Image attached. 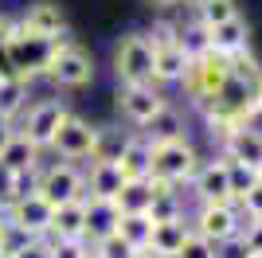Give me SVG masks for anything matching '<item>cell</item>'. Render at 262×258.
Here are the masks:
<instances>
[{"label": "cell", "mask_w": 262, "mask_h": 258, "mask_svg": "<svg viewBox=\"0 0 262 258\" xmlns=\"http://www.w3.org/2000/svg\"><path fill=\"white\" fill-rule=\"evenodd\" d=\"M129 133H114V129H98V145H94V157L90 161H118L121 145H125Z\"/></svg>", "instance_id": "obj_32"}, {"label": "cell", "mask_w": 262, "mask_h": 258, "mask_svg": "<svg viewBox=\"0 0 262 258\" xmlns=\"http://www.w3.org/2000/svg\"><path fill=\"white\" fill-rule=\"evenodd\" d=\"M149 145H164V141H176V137H188V118L180 114V106H172V102H164L161 110H157L153 118L145 121L141 129H137Z\"/></svg>", "instance_id": "obj_14"}, {"label": "cell", "mask_w": 262, "mask_h": 258, "mask_svg": "<svg viewBox=\"0 0 262 258\" xmlns=\"http://www.w3.org/2000/svg\"><path fill=\"white\" fill-rule=\"evenodd\" d=\"M0 164L8 172H28V168H39L43 164V149H35L24 133H12V141L0 149Z\"/></svg>", "instance_id": "obj_23"}, {"label": "cell", "mask_w": 262, "mask_h": 258, "mask_svg": "<svg viewBox=\"0 0 262 258\" xmlns=\"http://www.w3.org/2000/svg\"><path fill=\"white\" fill-rule=\"evenodd\" d=\"M223 161H227V157H223ZM227 176H231V196L243 200V196L262 180V168L258 164H243V161H227Z\"/></svg>", "instance_id": "obj_29"}, {"label": "cell", "mask_w": 262, "mask_h": 258, "mask_svg": "<svg viewBox=\"0 0 262 258\" xmlns=\"http://www.w3.org/2000/svg\"><path fill=\"white\" fill-rule=\"evenodd\" d=\"M71 114L67 110L63 98H39V102H32V106L20 114V121H16V133H24V137L32 141L35 149H51V137L55 129L63 125V118Z\"/></svg>", "instance_id": "obj_8"}, {"label": "cell", "mask_w": 262, "mask_h": 258, "mask_svg": "<svg viewBox=\"0 0 262 258\" xmlns=\"http://www.w3.org/2000/svg\"><path fill=\"white\" fill-rule=\"evenodd\" d=\"M204 121H227V125H254L262 118V63L251 51L235 55L227 82L200 106Z\"/></svg>", "instance_id": "obj_1"}, {"label": "cell", "mask_w": 262, "mask_h": 258, "mask_svg": "<svg viewBox=\"0 0 262 258\" xmlns=\"http://www.w3.org/2000/svg\"><path fill=\"white\" fill-rule=\"evenodd\" d=\"M196 16H200V24L215 28V24L235 20V16H239V4H235V0H208V4H204V8H200Z\"/></svg>", "instance_id": "obj_31"}, {"label": "cell", "mask_w": 262, "mask_h": 258, "mask_svg": "<svg viewBox=\"0 0 262 258\" xmlns=\"http://www.w3.org/2000/svg\"><path fill=\"white\" fill-rule=\"evenodd\" d=\"M0 258H12V254H0Z\"/></svg>", "instance_id": "obj_44"}, {"label": "cell", "mask_w": 262, "mask_h": 258, "mask_svg": "<svg viewBox=\"0 0 262 258\" xmlns=\"http://www.w3.org/2000/svg\"><path fill=\"white\" fill-rule=\"evenodd\" d=\"M118 219H121V211L114 207V200H86V243L94 247L98 239L114 235Z\"/></svg>", "instance_id": "obj_22"}, {"label": "cell", "mask_w": 262, "mask_h": 258, "mask_svg": "<svg viewBox=\"0 0 262 258\" xmlns=\"http://www.w3.org/2000/svg\"><path fill=\"white\" fill-rule=\"evenodd\" d=\"M231 63H235V55H223V51H208V55H200V59L188 63V75H184V82H180V86H184L188 102H192L196 110L204 106L223 82H227Z\"/></svg>", "instance_id": "obj_3"}, {"label": "cell", "mask_w": 262, "mask_h": 258, "mask_svg": "<svg viewBox=\"0 0 262 258\" xmlns=\"http://www.w3.org/2000/svg\"><path fill=\"white\" fill-rule=\"evenodd\" d=\"M164 102H168V98H164V90H161V86H153V82L118 86V114L129 121L133 129H141L145 121H149L157 110L164 106Z\"/></svg>", "instance_id": "obj_10"}, {"label": "cell", "mask_w": 262, "mask_h": 258, "mask_svg": "<svg viewBox=\"0 0 262 258\" xmlns=\"http://www.w3.org/2000/svg\"><path fill=\"white\" fill-rule=\"evenodd\" d=\"M94 254H98V258H133L137 250H133L129 243L114 231V235H106V239H98V243H94Z\"/></svg>", "instance_id": "obj_33"}, {"label": "cell", "mask_w": 262, "mask_h": 258, "mask_svg": "<svg viewBox=\"0 0 262 258\" xmlns=\"http://www.w3.org/2000/svg\"><path fill=\"white\" fill-rule=\"evenodd\" d=\"M153 12H176V8H184V0H145Z\"/></svg>", "instance_id": "obj_39"}, {"label": "cell", "mask_w": 262, "mask_h": 258, "mask_svg": "<svg viewBox=\"0 0 262 258\" xmlns=\"http://www.w3.org/2000/svg\"><path fill=\"white\" fill-rule=\"evenodd\" d=\"M28 243H32V235H28L24 227H16L8 215H4V219H0V254H20Z\"/></svg>", "instance_id": "obj_30"}, {"label": "cell", "mask_w": 262, "mask_h": 258, "mask_svg": "<svg viewBox=\"0 0 262 258\" xmlns=\"http://www.w3.org/2000/svg\"><path fill=\"white\" fill-rule=\"evenodd\" d=\"M239 239H243V247H247V254L262 258V219H247L243 231H239Z\"/></svg>", "instance_id": "obj_36"}, {"label": "cell", "mask_w": 262, "mask_h": 258, "mask_svg": "<svg viewBox=\"0 0 262 258\" xmlns=\"http://www.w3.org/2000/svg\"><path fill=\"white\" fill-rule=\"evenodd\" d=\"M145 215H149L153 223H176V219H188L184 200H180V192H176V188H164V192H157Z\"/></svg>", "instance_id": "obj_27"}, {"label": "cell", "mask_w": 262, "mask_h": 258, "mask_svg": "<svg viewBox=\"0 0 262 258\" xmlns=\"http://www.w3.org/2000/svg\"><path fill=\"white\" fill-rule=\"evenodd\" d=\"M35 192L43 196L51 207L59 204H75V200H86V172L71 161H51L39 168V188Z\"/></svg>", "instance_id": "obj_7"}, {"label": "cell", "mask_w": 262, "mask_h": 258, "mask_svg": "<svg viewBox=\"0 0 262 258\" xmlns=\"http://www.w3.org/2000/svg\"><path fill=\"white\" fill-rule=\"evenodd\" d=\"M12 133H16V121H8V118H0V149L12 141Z\"/></svg>", "instance_id": "obj_40"}, {"label": "cell", "mask_w": 262, "mask_h": 258, "mask_svg": "<svg viewBox=\"0 0 262 258\" xmlns=\"http://www.w3.org/2000/svg\"><path fill=\"white\" fill-rule=\"evenodd\" d=\"M24 110H28V82L12 71H0V118L20 121Z\"/></svg>", "instance_id": "obj_24"}, {"label": "cell", "mask_w": 262, "mask_h": 258, "mask_svg": "<svg viewBox=\"0 0 262 258\" xmlns=\"http://www.w3.org/2000/svg\"><path fill=\"white\" fill-rule=\"evenodd\" d=\"M188 231H192L188 219H176V223H153V239H149V247H153L161 258H172L176 250L184 247Z\"/></svg>", "instance_id": "obj_26"}, {"label": "cell", "mask_w": 262, "mask_h": 258, "mask_svg": "<svg viewBox=\"0 0 262 258\" xmlns=\"http://www.w3.org/2000/svg\"><path fill=\"white\" fill-rule=\"evenodd\" d=\"M51 243V258H86L90 243L86 239H47Z\"/></svg>", "instance_id": "obj_34"}, {"label": "cell", "mask_w": 262, "mask_h": 258, "mask_svg": "<svg viewBox=\"0 0 262 258\" xmlns=\"http://www.w3.org/2000/svg\"><path fill=\"white\" fill-rule=\"evenodd\" d=\"M114 75H118L121 86L153 82V47L145 39V32H129L118 39V47H114Z\"/></svg>", "instance_id": "obj_6"}, {"label": "cell", "mask_w": 262, "mask_h": 258, "mask_svg": "<svg viewBox=\"0 0 262 258\" xmlns=\"http://www.w3.org/2000/svg\"><path fill=\"white\" fill-rule=\"evenodd\" d=\"M20 35V16H8V12H0V47L8 39H16Z\"/></svg>", "instance_id": "obj_37"}, {"label": "cell", "mask_w": 262, "mask_h": 258, "mask_svg": "<svg viewBox=\"0 0 262 258\" xmlns=\"http://www.w3.org/2000/svg\"><path fill=\"white\" fill-rule=\"evenodd\" d=\"M43 78L51 86H59V90H82V86L94 82V59H90L86 47H78L75 39H67L63 47L51 55Z\"/></svg>", "instance_id": "obj_4"}, {"label": "cell", "mask_w": 262, "mask_h": 258, "mask_svg": "<svg viewBox=\"0 0 262 258\" xmlns=\"http://www.w3.org/2000/svg\"><path fill=\"white\" fill-rule=\"evenodd\" d=\"M86 258H98V254H94V247H90V254H86Z\"/></svg>", "instance_id": "obj_42"}, {"label": "cell", "mask_w": 262, "mask_h": 258, "mask_svg": "<svg viewBox=\"0 0 262 258\" xmlns=\"http://www.w3.org/2000/svg\"><path fill=\"white\" fill-rule=\"evenodd\" d=\"M114 164L121 168V176H125V180H145V176H149V168H153V145H149L141 133H129Z\"/></svg>", "instance_id": "obj_17"}, {"label": "cell", "mask_w": 262, "mask_h": 258, "mask_svg": "<svg viewBox=\"0 0 262 258\" xmlns=\"http://www.w3.org/2000/svg\"><path fill=\"white\" fill-rule=\"evenodd\" d=\"M94 145H98V125H90L86 118H78V114H67L63 125L55 129V137H51V149L55 153V161H90L94 157Z\"/></svg>", "instance_id": "obj_9"}, {"label": "cell", "mask_w": 262, "mask_h": 258, "mask_svg": "<svg viewBox=\"0 0 262 258\" xmlns=\"http://www.w3.org/2000/svg\"><path fill=\"white\" fill-rule=\"evenodd\" d=\"M204 4H208V0H184V8H192V12H200Z\"/></svg>", "instance_id": "obj_41"}, {"label": "cell", "mask_w": 262, "mask_h": 258, "mask_svg": "<svg viewBox=\"0 0 262 258\" xmlns=\"http://www.w3.org/2000/svg\"><path fill=\"white\" fill-rule=\"evenodd\" d=\"M172 258H215V243H208V239H200L196 231H188L184 247L176 250Z\"/></svg>", "instance_id": "obj_35"}, {"label": "cell", "mask_w": 262, "mask_h": 258, "mask_svg": "<svg viewBox=\"0 0 262 258\" xmlns=\"http://www.w3.org/2000/svg\"><path fill=\"white\" fill-rule=\"evenodd\" d=\"M43 239H86V200L59 204L51 215V231Z\"/></svg>", "instance_id": "obj_19"}, {"label": "cell", "mask_w": 262, "mask_h": 258, "mask_svg": "<svg viewBox=\"0 0 262 258\" xmlns=\"http://www.w3.org/2000/svg\"><path fill=\"white\" fill-rule=\"evenodd\" d=\"M192 196L196 204H231V176H227V161L223 157H211V161H200L196 176H192Z\"/></svg>", "instance_id": "obj_11"}, {"label": "cell", "mask_w": 262, "mask_h": 258, "mask_svg": "<svg viewBox=\"0 0 262 258\" xmlns=\"http://www.w3.org/2000/svg\"><path fill=\"white\" fill-rule=\"evenodd\" d=\"M243 223H247V215H243V207L231 200V204H196V211L188 215V227L196 231L200 239H208V243H227V239H235L243 231Z\"/></svg>", "instance_id": "obj_5"}, {"label": "cell", "mask_w": 262, "mask_h": 258, "mask_svg": "<svg viewBox=\"0 0 262 258\" xmlns=\"http://www.w3.org/2000/svg\"><path fill=\"white\" fill-rule=\"evenodd\" d=\"M12 258H51V243L47 239H32L20 254H12Z\"/></svg>", "instance_id": "obj_38"}, {"label": "cell", "mask_w": 262, "mask_h": 258, "mask_svg": "<svg viewBox=\"0 0 262 258\" xmlns=\"http://www.w3.org/2000/svg\"><path fill=\"white\" fill-rule=\"evenodd\" d=\"M196 168H200V153H196V145L188 137L153 145V168H149L153 180L168 184V188H180V184H188L196 176Z\"/></svg>", "instance_id": "obj_2"}, {"label": "cell", "mask_w": 262, "mask_h": 258, "mask_svg": "<svg viewBox=\"0 0 262 258\" xmlns=\"http://www.w3.org/2000/svg\"><path fill=\"white\" fill-rule=\"evenodd\" d=\"M4 215H8L16 227H24L32 239H43L47 231H51V215H55V207L47 204L39 192H32V196H20V200H12L8 207H4Z\"/></svg>", "instance_id": "obj_13"}, {"label": "cell", "mask_w": 262, "mask_h": 258, "mask_svg": "<svg viewBox=\"0 0 262 258\" xmlns=\"http://www.w3.org/2000/svg\"><path fill=\"white\" fill-rule=\"evenodd\" d=\"M208 32H211V51H223V55H247L251 51V28H247L243 16H235L227 24H215Z\"/></svg>", "instance_id": "obj_21"}, {"label": "cell", "mask_w": 262, "mask_h": 258, "mask_svg": "<svg viewBox=\"0 0 262 258\" xmlns=\"http://www.w3.org/2000/svg\"><path fill=\"white\" fill-rule=\"evenodd\" d=\"M153 47V86H176L188 75V55L176 43H149Z\"/></svg>", "instance_id": "obj_15"}, {"label": "cell", "mask_w": 262, "mask_h": 258, "mask_svg": "<svg viewBox=\"0 0 262 258\" xmlns=\"http://www.w3.org/2000/svg\"><path fill=\"white\" fill-rule=\"evenodd\" d=\"M20 32L35 35V39H59L67 35V12L55 0H35L20 12Z\"/></svg>", "instance_id": "obj_12"}, {"label": "cell", "mask_w": 262, "mask_h": 258, "mask_svg": "<svg viewBox=\"0 0 262 258\" xmlns=\"http://www.w3.org/2000/svg\"><path fill=\"white\" fill-rule=\"evenodd\" d=\"M118 235L129 243L133 250H141V247H149V239H153V219L149 215H121L118 219Z\"/></svg>", "instance_id": "obj_28"}, {"label": "cell", "mask_w": 262, "mask_h": 258, "mask_svg": "<svg viewBox=\"0 0 262 258\" xmlns=\"http://www.w3.org/2000/svg\"><path fill=\"white\" fill-rule=\"evenodd\" d=\"M176 47L188 55V63H192V59H200V55H208V51H211V32H208V24H200V16H192V20H180Z\"/></svg>", "instance_id": "obj_25"}, {"label": "cell", "mask_w": 262, "mask_h": 258, "mask_svg": "<svg viewBox=\"0 0 262 258\" xmlns=\"http://www.w3.org/2000/svg\"><path fill=\"white\" fill-rule=\"evenodd\" d=\"M219 157L243 161V164H258V168H262V129H254V125L231 129V137L219 145Z\"/></svg>", "instance_id": "obj_16"}, {"label": "cell", "mask_w": 262, "mask_h": 258, "mask_svg": "<svg viewBox=\"0 0 262 258\" xmlns=\"http://www.w3.org/2000/svg\"><path fill=\"white\" fill-rule=\"evenodd\" d=\"M0 219H4V204H0Z\"/></svg>", "instance_id": "obj_43"}, {"label": "cell", "mask_w": 262, "mask_h": 258, "mask_svg": "<svg viewBox=\"0 0 262 258\" xmlns=\"http://www.w3.org/2000/svg\"><path fill=\"white\" fill-rule=\"evenodd\" d=\"M247 258H254V254H247Z\"/></svg>", "instance_id": "obj_45"}, {"label": "cell", "mask_w": 262, "mask_h": 258, "mask_svg": "<svg viewBox=\"0 0 262 258\" xmlns=\"http://www.w3.org/2000/svg\"><path fill=\"white\" fill-rule=\"evenodd\" d=\"M164 188H168V184L153 180V176H145V180H125V184H121V192L114 196V207H118L121 215H141V211H149L153 196L164 192Z\"/></svg>", "instance_id": "obj_18"}, {"label": "cell", "mask_w": 262, "mask_h": 258, "mask_svg": "<svg viewBox=\"0 0 262 258\" xmlns=\"http://www.w3.org/2000/svg\"><path fill=\"white\" fill-rule=\"evenodd\" d=\"M121 168L114 161H90V172H86V200H114L121 192Z\"/></svg>", "instance_id": "obj_20"}]
</instances>
